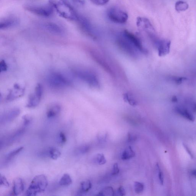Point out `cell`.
<instances>
[{
    "label": "cell",
    "mask_w": 196,
    "mask_h": 196,
    "mask_svg": "<svg viewBox=\"0 0 196 196\" xmlns=\"http://www.w3.org/2000/svg\"><path fill=\"white\" fill-rule=\"evenodd\" d=\"M189 7L187 3L183 1H178L175 4V8L178 12L183 11L187 9Z\"/></svg>",
    "instance_id": "26"
},
{
    "label": "cell",
    "mask_w": 196,
    "mask_h": 196,
    "mask_svg": "<svg viewBox=\"0 0 196 196\" xmlns=\"http://www.w3.org/2000/svg\"><path fill=\"white\" fill-rule=\"evenodd\" d=\"M107 134L106 133H100L98 136V139L100 142H103L106 141L107 138Z\"/></svg>",
    "instance_id": "40"
},
{
    "label": "cell",
    "mask_w": 196,
    "mask_h": 196,
    "mask_svg": "<svg viewBox=\"0 0 196 196\" xmlns=\"http://www.w3.org/2000/svg\"><path fill=\"white\" fill-rule=\"evenodd\" d=\"M47 82L50 87L56 89L68 87L72 83L70 78L58 72H53L50 73L47 78Z\"/></svg>",
    "instance_id": "4"
},
{
    "label": "cell",
    "mask_w": 196,
    "mask_h": 196,
    "mask_svg": "<svg viewBox=\"0 0 196 196\" xmlns=\"http://www.w3.org/2000/svg\"><path fill=\"white\" fill-rule=\"evenodd\" d=\"M19 20L16 17H9L3 18L0 22L1 30L8 29L15 27L19 24Z\"/></svg>",
    "instance_id": "14"
},
{
    "label": "cell",
    "mask_w": 196,
    "mask_h": 196,
    "mask_svg": "<svg viewBox=\"0 0 196 196\" xmlns=\"http://www.w3.org/2000/svg\"><path fill=\"white\" fill-rule=\"evenodd\" d=\"M23 148H24L23 147H20L19 148L15 149V150H12L10 153L8 154L6 156V160L7 161L11 160L13 158H15V156L20 153L23 150Z\"/></svg>",
    "instance_id": "25"
},
{
    "label": "cell",
    "mask_w": 196,
    "mask_h": 196,
    "mask_svg": "<svg viewBox=\"0 0 196 196\" xmlns=\"http://www.w3.org/2000/svg\"><path fill=\"white\" fill-rule=\"evenodd\" d=\"M75 2L81 5H84L85 3V0H73Z\"/></svg>",
    "instance_id": "42"
},
{
    "label": "cell",
    "mask_w": 196,
    "mask_h": 196,
    "mask_svg": "<svg viewBox=\"0 0 196 196\" xmlns=\"http://www.w3.org/2000/svg\"><path fill=\"white\" fill-rule=\"evenodd\" d=\"M20 113V110L18 108H14L6 111L1 116V123H10L18 117Z\"/></svg>",
    "instance_id": "11"
},
{
    "label": "cell",
    "mask_w": 196,
    "mask_h": 196,
    "mask_svg": "<svg viewBox=\"0 0 196 196\" xmlns=\"http://www.w3.org/2000/svg\"><path fill=\"white\" fill-rule=\"evenodd\" d=\"M51 5L62 18L77 21L79 15L67 0H49Z\"/></svg>",
    "instance_id": "2"
},
{
    "label": "cell",
    "mask_w": 196,
    "mask_h": 196,
    "mask_svg": "<svg viewBox=\"0 0 196 196\" xmlns=\"http://www.w3.org/2000/svg\"><path fill=\"white\" fill-rule=\"evenodd\" d=\"M116 42L118 47L125 54L136 57L146 50L139 38L128 30H124L118 35Z\"/></svg>",
    "instance_id": "1"
},
{
    "label": "cell",
    "mask_w": 196,
    "mask_h": 196,
    "mask_svg": "<svg viewBox=\"0 0 196 196\" xmlns=\"http://www.w3.org/2000/svg\"><path fill=\"white\" fill-rule=\"evenodd\" d=\"M23 126H26L32 123V118L29 115H26L23 116L22 118Z\"/></svg>",
    "instance_id": "33"
},
{
    "label": "cell",
    "mask_w": 196,
    "mask_h": 196,
    "mask_svg": "<svg viewBox=\"0 0 196 196\" xmlns=\"http://www.w3.org/2000/svg\"><path fill=\"white\" fill-rule=\"evenodd\" d=\"M48 155L51 159L56 160L60 157L61 153L57 149L54 147L50 148L48 152Z\"/></svg>",
    "instance_id": "23"
},
{
    "label": "cell",
    "mask_w": 196,
    "mask_h": 196,
    "mask_svg": "<svg viewBox=\"0 0 196 196\" xmlns=\"http://www.w3.org/2000/svg\"><path fill=\"white\" fill-rule=\"evenodd\" d=\"M73 74L81 81L90 87L97 88L100 87V82L96 74L91 70L84 69H76L73 70Z\"/></svg>",
    "instance_id": "3"
},
{
    "label": "cell",
    "mask_w": 196,
    "mask_h": 196,
    "mask_svg": "<svg viewBox=\"0 0 196 196\" xmlns=\"http://www.w3.org/2000/svg\"><path fill=\"white\" fill-rule=\"evenodd\" d=\"M73 183L71 177L67 174H65L62 175L59 182V184L62 186H68Z\"/></svg>",
    "instance_id": "21"
},
{
    "label": "cell",
    "mask_w": 196,
    "mask_h": 196,
    "mask_svg": "<svg viewBox=\"0 0 196 196\" xmlns=\"http://www.w3.org/2000/svg\"><path fill=\"white\" fill-rule=\"evenodd\" d=\"M25 131V128H22L21 129L18 130L15 132L14 133H12V134L10 135L6 139V140L4 141L1 140V147L4 146L5 145H9V144L12 143L14 141L16 140V139L21 136L23 134Z\"/></svg>",
    "instance_id": "15"
},
{
    "label": "cell",
    "mask_w": 196,
    "mask_h": 196,
    "mask_svg": "<svg viewBox=\"0 0 196 196\" xmlns=\"http://www.w3.org/2000/svg\"><path fill=\"white\" fill-rule=\"evenodd\" d=\"M137 25L138 27L145 30H153V28L148 19L146 18L139 17L137 19Z\"/></svg>",
    "instance_id": "19"
},
{
    "label": "cell",
    "mask_w": 196,
    "mask_h": 196,
    "mask_svg": "<svg viewBox=\"0 0 196 196\" xmlns=\"http://www.w3.org/2000/svg\"><path fill=\"white\" fill-rule=\"evenodd\" d=\"M42 27L45 30L56 35H62L65 34V30L63 26L54 22H47L42 25Z\"/></svg>",
    "instance_id": "10"
},
{
    "label": "cell",
    "mask_w": 196,
    "mask_h": 196,
    "mask_svg": "<svg viewBox=\"0 0 196 196\" xmlns=\"http://www.w3.org/2000/svg\"><path fill=\"white\" fill-rule=\"evenodd\" d=\"M192 109L194 112H196V103H194L192 104Z\"/></svg>",
    "instance_id": "45"
},
{
    "label": "cell",
    "mask_w": 196,
    "mask_h": 196,
    "mask_svg": "<svg viewBox=\"0 0 196 196\" xmlns=\"http://www.w3.org/2000/svg\"><path fill=\"white\" fill-rule=\"evenodd\" d=\"M61 112V107L58 104L52 105L46 112V116L48 118H54L59 115Z\"/></svg>",
    "instance_id": "17"
},
{
    "label": "cell",
    "mask_w": 196,
    "mask_h": 196,
    "mask_svg": "<svg viewBox=\"0 0 196 196\" xmlns=\"http://www.w3.org/2000/svg\"><path fill=\"white\" fill-rule=\"evenodd\" d=\"M8 70V65L5 61L2 60L1 61L0 63V70L1 73L7 71Z\"/></svg>",
    "instance_id": "37"
},
{
    "label": "cell",
    "mask_w": 196,
    "mask_h": 196,
    "mask_svg": "<svg viewBox=\"0 0 196 196\" xmlns=\"http://www.w3.org/2000/svg\"><path fill=\"white\" fill-rule=\"evenodd\" d=\"M58 142L61 144H65L67 142V138L65 133L63 132H60L58 136Z\"/></svg>",
    "instance_id": "32"
},
{
    "label": "cell",
    "mask_w": 196,
    "mask_h": 196,
    "mask_svg": "<svg viewBox=\"0 0 196 196\" xmlns=\"http://www.w3.org/2000/svg\"><path fill=\"white\" fill-rule=\"evenodd\" d=\"M134 186L135 192L136 193L139 194L143 192L144 190V185L143 183L135 182H134Z\"/></svg>",
    "instance_id": "28"
},
{
    "label": "cell",
    "mask_w": 196,
    "mask_h": 196,
    "mask_svg": "<svg viewBox=\"0 0 196 196\" xmlns=\"http://www.w3.org/2000/svg\"><path fill=\"white\" fill-rule=\"evenodd\" d=\"M79 23L80 26L82 30L86 34L92 37H94L95 36L93 28L91 24L87 19V18L82 15H79L77 21Z\"/></svg>",
    "instance_id": "12"
},
{
    "label": "cell",
    "mask_w": 196,
    "mask_h": 196,
    "mask_svg": "<svg viewBox=\"0 0 196 196\" xmlns=\"http://www.w3.org/2000/svg\"><path fill=\"white\" fill-rule=\"evenodd\" d=\"M150 36L157 49L159 56H164L169 54L171 45L170 41L161 40L152 34H150Z\"/></svg>",
    "instance_id": "8"
},
{
    "label": "cell",
    "mask_w": 196,
    "mask_h": 196,
    "mask_svg": "<svg viewBox=\"0 0 196 196\" xmlns=\"http://www.w3.org/2000/svg\"><path fill=\"white\" fill-rule=\"evenodd\" d=\"M93 4L98 6H103L107 4L109 0H90Z\"/></svg>",
    "instance_id": "36"
},
{
    "label": "cell",
    "mask_w": 196,
    "mask_h": 196,
    "mask_svg": "<svg viewBox=\"0 0 196 196\" xmlns=\"http://www.w3.org/2000/svg\"><path fill=\"white\" fill-rule=\"evenodd\" d=\"M100 196H114V191L112 186H106L99 193Z\"/></svg>",
    "instance_id": "27"
},
{
    "label": "cell",
    "mask_w": 196,
    "mask_h": 196,
    "mask_svg": "<svg viewBox=\"0 0 196 196\" xmlns=\"http://www.w3.org/2000/svg\"><path fill=\"white\" fill-rule=\"evenodd\" d=\"M90 149V146L88 145L82 146L78 147L76 150V153L80 154H85L89 151Z\"/></svg>",
    "instance_id": "30"
},
{
    "label": "cell",
    "mask_w": 196,
    "mask_h": 196,
    "mask_svg": "<svg viewBox=\"0 0 196 196\" xmlns=\"http://www.w3.org/2000/svg\"><path fill=\"white\" fill-rule=\"evenodd\" d=\"M12 190L14 195L18 196L22 193L24 190V185L22 178H17L14 180Z\"/></svg>",
    "instance_id": "16"
},
{
    "label": "cell",
    "mask_w": 196,
    "mask_h": 196,
    "mask_svg": "<svg viewBox=\"0 0 196 196\" xmlns=\"http://www.w3.org/2000/svg\"><path fill=\"white\" fill-rule=\"evenodd\" d=\"M171 100L172 102L176 103L178 101V98L176 96H174L172 97Z\"/></svg>",
    "instance_id": "43"
},
{
    "label": "cell",
    "mask_w": 196,
    "mask_h": 196,
    "mask_svg": "<svg viewBox=\"0 0 196 196\" xmlns=\"http://www.w3.org/2000/svg\"><path fill=\"white\" fill-rule=\"evenodd\" d=\"M96 162L99 165H102L106 163V160L104 154H98L95 158Z\"/></svg>",
    "instance_id": "29"
},
{
    "label": "cell",
    "mask_w": 196,
    "mask_h": 196,
    "mask_svg": "<svg viewBox=\"0 0 196 196\" xmlns=\"http://www.w3.org/2000/svg\"><path fill=\"white\" fill-rule=\"evenodd\" d=\"M137 136L133 133H128V142H133L137 140Z\"/></svg>",
    "instance_id": "38"
},
{
    "label": "cell",
    "mask_w": 196,
    "mask_h": 196,
    "mask_svg": "<svg viewBox=\"0 0 196 196\" xmlns=\"http://www.w3.org/2000/svg\"><path fill=\"white\" fill-rule=\"evenodd\" d=\"M156 169L158 173V178L159 180L160 183L161 185H162L164 183V175L163 174L161 169L160 168L159 164L156 165Z\"/></svg>",
    "instance_id": "34"
},
{
    "label": "cell",
    "mask_w": 196,
    "mask_h": 196,
    "mask_svg": "<svg viewBox=\"0 0 196 196\" xmlns=\"http://www.w3.org/2000/svg\"><path fill=\"white\" fill-rule=\"evenodd\" d=\"M119 172H120V170H119L118 164H114L112 169V175H117L119 173Z\"/></svg>",
    "instance_id": "39"
},
{
    "label": "cell",
    "mask_w": 196,
    "mask_h": 196,
    "mask_svg": "<svg viewBox=\"0 0 196 196\" xmlns=\"http://www.w3.org/2000/svg\"><path fill=\"white\" fill-rule=\"evenodd\" d=\"M92 185L90 180L83 181L81 183L80 189L79 193L80 194L86 193L91 189Z\"/></svg>",
    "instance_id": "22"
},
{
    "label": "cell",
    "mask_w": 196,
    "mask_h": 196,
    "mask_svg": "<svg viewBox=\"0 0 196 196\" xmlns=\"http://www.w3.org/2000/svg\"><path fill=\"white\" fill-rule=\"evenodd\" d=\"M0 184L1 186H4L7 187H9L10 186V184H9L7 178L4 175H1L0 176Z\"/></svg>",
    "instance_id": "35"
},
{
    "label": "cell",
    "mask_w": 196,
    "mask_h": 196,
    "mask_svg": "<svg viewBox=\"0 0 196 196\" xmlns=\"http://www.w3.org/2000/svg\"><path fill=\"white\" fill-rule=\"evenodd\" d=\"M48 186L46 177L43 174L37 175L33 178L26 191V196H35L44 192Z\"/></svg>",
    "instance_id": "5"
},
{
    "label": "cell",
    "mask_w": 196,
    "mask_h": 196,
    "mask_svg": "<svg viewBox=\"0 0 196 196\" xmlns=\"http://www.w3.org/2000/svg\"><path fill=\"white\" fill-rule=\"evenodd\" d=\"M136 154L131 146L126 147L122 154L121 158L123 160H127L135 156Z\"/></svg>",
    "instance_id": "20"
},
{
    "label": "cell",
    "mask_w": 196,
    "mask_h": 196,
    "mask_svg": "<svg viewBox=\"0 0 196 196\" xmlns=\"http://www.w3.org/2000/svg\"><path fill=\"white\" fill-rule=\"evenodd\" d=\"M192 174L194 176L196 177V170L192 171Z\"/></svg>",
    "instance_id": "46"
},
{
    "label": "cell",
    "mask_w": 196,
    "mask_h": 196,
    "mask_svg": "<svg viewBox=\"0 0 196 196\" xmlns=\"http://www.w3.org/2000/svg\"><path fill=\"white\" fill-rule=\"evenodd\" d=\"M25 90L24 87L19 84H15L8 94L6 100L7 101H11L17 99L23 96Z\"/></svg>",
    "instance_id": "13"
},
{
    "label": "cell",
    "mask_w": 196,
    "mask_h": 196,
    "mask_svg": "<svg viewBox=\"0 0 196 196\" xmlns=\"http://www.w3.org/2000/svg\"><path fill=\"white\" fill-rule=\"evenodd\" d=\"M175 111L180 115L182 116L187 120L190 121L194 122L195 120V118L192 114L189 112V111L185 108L181 107V106H177L175 108Z\"/></svg>",
    "instance_id": "18"
},
{
    "label": "cell",
    "mask_w": 196,
    "mask_h": 196,
    "mask_svg": "<svg viewBox=\"0 0 196 196\" xmlns=\"http://www.w3.org/2000/svg\"><path fill=\"white\" fill-rule=\"evenodd\" d=\"M25 8L31 13L44 17H48L52 16L54 11V9L51 5H27L25 6Z\"/></svg>",
    "instance_id": "6"
},
{
    "label": "cell",
    "mask_w": 196,
    "mask_h": 196,
    "mask_svg": "<svg viewBox=\"0 0 196 196\" xmlns=\"http://www.w3.org/2000/svg\"><path fill=\"white\" fill-rule=\"evenodd\" d=\"M117 193L120 196H125L126 195V192L125 190L122 186H120L117 190Z\"/></svg>",
    "instance_id": "41"
},
{
    "label": "cell",
    "mask_w": 196,
    "mask_h": 196,
    "mask_svg": "<svg viewBox=\"0 0 196 196\" xmlns=\"http://www.w3.org/2000/svg\"><path fill=\"white\" fill-rule=\"evenodd\" d=\"M108 18L114 23L124 24L128 19V15L126 12L116 7L111 8L107 12Z\"/></svg>",
    "instance_id": "7"
},
{
    "label": "cell",
    "mask_w": 196,
    "mask_h": 196,
    "mask_svg": "<svg viewBox=\"0 0 196 196\" xmlns=\"http://www.w3.org/2000/svg\"><path fill=\"white\" fill-rule=\"evenodd\" d=\"M124 99L132 106H136L138 102L132 94L127 93L124 95Z\"/></svg>",
    "instance_id": "24"
},
{
    "label": "cell",
    "mask_w": 196,
    "mask_h": 196,
    "mask_svg": "<svg viewBox=\"0 0 196 196\" xmlns=\"http://www.w3.org/2000/svg\"><path fill=\"white\" fill-rule=\"evenodd\" d=\"M43 87L40 84L36 86L34 93L31 94L28 99L26 107L34 108L38 106L41 100L43 95Z\"/></svg>",
    "instance_id": "9"
},
{
    "label": "cell",
    "mask_w": 196,
    "mask_h": 196,
    "mask_svg": "<svg viewBox=\"0 0 196 196\" xmlns=\"http://www.w3.org/2000/svg\"><path fill=\"white\" fill-rule=\"evenodd\" d=\"M184 146L185 148H186V151H187L188 153H189L191 157H193L192 153H191L190 150H189V149L185 145H184Z\"/></svg>",
    "instance_id": "44"
},
{
    "label": "cell",
    "mask_w": 196,
    "mask_h": 196,
    "mask_svg": "<svg viewBox=\"0 0 196 196\" xmlns=\"http://www.w3.org/2000/svg\"><path fill=\"white\" fill-rule=\"evenodd\" d=\"M169 78V80L172 81L177 84H180L183 81L186 79V78L178 77L177 76H171Z\"/></svg>",
    "instance_id": "31"
}]
</instances>
